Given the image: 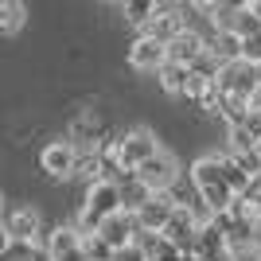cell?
Listing matches in <instances>:
<instances>
[{
  "mask_svg": "<svg viewBox=\"0 0 261 261\" xmlns=\"http://www.w3.org/2000/svg\"><path fill=\"white\" fill-rule=\"evenodd\" d=\"M191 184H195V195H199V203L207 207L211 218L230 211L234 191L226 187V179H222V172H218V160H215V156H199V160L191 164Z\"/></svg>",
  "mask_w": 261,
  "mask_h": 261,
  "instance_id": "cell-1",
  "label": "cell"
},
{
  "mask_svg": "<svg viewBox=\"0 0 261 261\" xmlns=\"http://www.w3.org/2000/svg\"><path fill=\"white\" fill-rule=\"evenodd\" d=\"M117 211H125V203H121V184H106V179H101V184H94V187L86 191L74 230L82 234V238H94V234H98V226L106 222V218H113Z\"/></svg>",
  "mask_w": 261,
  "mask_h": 261,
  "instance_id": "cell-2",
  "label": "cell"
},
{
  "mask_svg": "<svg viewBox=\"0 0 261 261\" xmlns=\"http://www.w3.org/2000/svg\"><path fill=\"white\" fill-rule=\"evenodd\" d=\"M211 222V215H199L195 207H187V203H175L172 218H168V226L160 230V238L168 242V246H175L179 253H191V246H195L199 230Z\"/></svg>",
  "mask_w": 261,
  "mask_h": 261,
  "instance_id": "cell-3",
  "label": "cell"
},
{
  "mask_svg": "<svg viewBox=\"0 0 261 261\" xmlns=\"http://www.w3.org/2000/svg\"><path fill=\"white\" fill-rule=\"evenodd\" d=\"M156 152H160V141H156L152 129H129L117 141V160H121V172L125 175H133L141 164L152 160Z\"/></svg>",
  "mask_w": 261,
  "mask_h": 261,
  "instance_id": "cell-4",
  "label": "cell"
},
{
  "mask_svg": "<svg viewBox=\"0 0 261 261\" xmlns=\"http://www.w3.org/2000/svg\"><path fill=\"white\" fill-rule=\"evenodd\" d=\"M133 179L148 191V195H172L175 179H179V168H175V156L168 152H156L148 164H141L137 172H133Z\"/></svg>",
  "mask_w": 261,
  "mask_h": 261,
  "instance_id": "cell-5",
  "label": "cell"
},
{
  "mask_svg": "<svg viewBox=\"0 0 261 261\" xmlns=\"http://www.w3.org/2000/svg\"><path fill=\"white\" fill-rule=\"evenodd\" d=\"M215 86H218L222 98L250 101L253 94H257V86H261V74H257V66H250V63H242V59H238V63H226L222 70H218Z\"/></svg>",
  "mask_w": 261,
  "mask_h": 261,
  "instance_id": "cell-6",
  "label": "cell"
},
{
  "mask_svg": "<svg viewBox=\"0 0 261 261\" xmlns=\"http://www.w3.org/2000/svg\"><path fill=\"white\" fill-rule=\"evenodd\" d=\"M179 32H187L184 4H168V0H156V16H152V23H148L141 35H148V39H156V43L168 47Z\"/></svg>",
  "mask_w": 261,
  "mask_h": 261,
  "instance_id": "cell-7",
  "label": "cell"
},
{
  "mask_svg": "<svg viewBox=\"0 0 261 261\" xmlns=\"http://www.w3.org/2000/svg\"><path fill=\"white\" fill-rule=\"evenodd\" d=\"M137 230H141V226H137V215H133V211H117L113 218H106V222L98 226V234H94V238H98L109 253H121L125 246H133Z\"/></svg>",
  "mask_w": 261,
  "mask_h": 261,
  "instance_id": "cell-8",
  "label": "cell"
},
{
  "mask_svg": "<svg viewBox=\"0 0 261 261\" xmlns=\"http://www.w3.org/2000/svg\"><path fill=\"white\" fill-rule=\"evenodd\" d=\"M43 250H47V257H51V261H90L86 257V238H82L74 226L51 230V238H47Z\"/></svg>",
  "mask_w": 261,
  "mask_h": 261,
  "instance_id": "cell-9",
  "label": "cell"
},
{
  "mask_svg": "<svg viewBox=\"0 0 261 261\" xmlns=\"http://www.w3.org/2000/svg\"><path fill=\"white\" fill-rule=\"evenodd\" d=\"M74 160H78V148L70 141H51L39 152V168H43L51 179H70L74 175Z\"/></svg>",
  "mask_w": 261,
  "mask_h": 261,
  "instance_id": "cell-10",
  "label": "cell"
},
{
  "mask_svg": "<svg viewBox=\"0 0 261 261\" xmlns=\"http://www.w3.org/2000/svg\"><path fill=\"white\" fill-rule=\"evenodd\" d=\"M172 211H175V199L172 195H148V199H144V207L137 211V226L148 230V234H160V230L168 226Z\"/></svg>",
  "mask_w": 261,
  "mask_h": 261,
  "instance_id": "cell-11",
  "label": "cell"
},
{
  "mask_svg": "<svg viewBox=\"0 0 261 261\" xmlns=\"http://www.w3.org/2000/svg\"><path fill=\"white\" fill-rule=\"evenodd\" d=\"M164 51H168V63H175V66H191L199 55L207 51V39H203L195 28H187V32H179L172 43L164 47Z\"/></svg>",
  "mask_w": 261,
  "mask_h": 261,
  "instance_id": "cell-12",
  "label": "cell"
},
{
  "mask_svg": "<svg viewBox=\"0 0 261 261\" xmlns=\"http://www.w3.org/2000/svg\"><path fill=\"white\" fill-rule=\"evenodd\" d=\"M164 63H168L164 43H156L148 35H137V39H133V47H129V66L133 70H160Z\"/></svg>",
  "mask_w": 261,
  "mask_h": 261,
  "instance_id": "cell-13",
  "label": "cell"
},
{
  "mask_svg": "<svg viewBox=\"0 0 261 261\" xmlns=\"http://www.w3.org/2000/svg\"><path fill=\"white\" fill-rule=\"evenodd\" d=\"M4 230H8L12 242H35L39 238V211L35 207H16L4 218Z\"/></svg>",
  "mask_w": 261,
  "mask_h": 261,
  "instance_id": "cell-14",
  "label": "cell"
},
{
  "mask_svg": "<svg viewBox=\"0 0 261 261\" xmlns=\"http://www.w3.org/2000/svg\"><path fill=\"white\" fill-rule=\"evenodd\" d=\"M215 160H218V172H222L226 187L234 191V199H238V195H246V191L253 187V175H246V172H242V168H238V160H234L230 152H226V156H215Z\"/></svg>",
  "mask_w": 261,
  "mask_h": 261,
  "instance_id": "cell-15",
  "label": "cell"
},
{
  "mask_svg": "<svg viewBox=\"0 0 261 261\" xmlns=\"http://www.w3.org/2000/svg\"><path fill=\"white\" fill-rule=\"evenodd\" d=\"M207 51L215 55L222 66H226V63H238V59H242V39H238V35H215V39L207 43Z\"/></svg>",
  "mask_w": 261,
  "mask_h": 261,
  "instance_id": "cell-16",
  "label": "cell"
},
{
  "mask_svg": "<svg viewBox=\"0 0 261 261\" xmlns=\"http://www.w3.org/2000/svg\"><path fill=\"white\" fill-rule=\"evenodd\" d=\"M23 20H28V8H23V4H16V0H0V32L16 35L23 28Z\"/></svg>",
  "mask_w": 261,
  "mask_h": 261,
  "instance_id": "cell-17",
  "label": "cell"
},
{
  "mask_svg": "<svg viewBox=\"0 0 261 261\" xmlns=\"http://www.w3.org/2000/svg\"><path fill=\"white\" fill-rule=\"evenodd\" d=\"M121 12L133 28H148L156 16V0H129V4H121Z\"/></svg>",
  "mask_w": 261,
  "mask_h": 261,
  "instance_id": "cell-18",
  "label": "cell"
},
{
  "mask_svg": "<svg viewBox=\"0 0 261 261\" xmlns=\"http://www.w3.org/2000/svg\"><path fill=\"white\" fill-rule=\"evenodd\" d=\"M156 74H160V86L168 90V94H184L187 74H191V70H187V66H175V63H164Z\"/></svg>",
  "mask_w": 261,
  "mask_h": 261,
  "instance_id": "cell-19",
  "label": "cell"
},
{
  "mask_svg": "<svg viewBox=\"0 0 261 261\" xmlns=\"http://www.w3.org/2000/svg\"><path fill=\"white\" fill-rule=\"evenodd\" d=\"M242 63H250V66H257V70H261V32L242 39Z\"/></svg>",
  "mask_w": 261,
  "mask_h": 261,
  "instance_id": "cell-20",
  "label": "cell"
},
{
  "mask_svg": "<svg viewBox=\"0 0 261 261\" xmlns=\"http://www.w3.org/2000/svg\"><path fill=\"white\" fill-rule=\"evenodd\" d=\"M8 246H12V238H8V230H4V222H0V257L8 253Z\"/></svg>",
  "mask_w": 261,
  "mask_h": 261,
  "instance_id": "cell-21",
  "label": "cell"
},
{
  "mask_svg": "<svg viewBox=\"0 0 261 261\" xmlns=\"http://www.w3.org/2000/svg\"><path fill=\"white\" fill-rule=\"evenodd\" d=\"M250 12H253V16L261 20V0H250Z\"/></svg>",
  "mask_w": 261,
  "mask_h": 261,
  "instance_id": "cell-22",
  "label": "cell"
},
{
  "mask_svg": "<svg viewBox=\"0 0 261 261\" xmlns=\"http://www.w3.org/2000/svg\"><path fill=\"white\" fill-rule=\"evenodd\" d=\"M253 156H257V164H261V141H257V144H253Z\"/></svg>",
  "mask_w": 261,
  "mask_h": 261,
  "instance_id": "cell-23",
  "label": "cell"
},
{
  "mask_svg": "<svg viewBox=\"0 0 261 261\" xmlns=\"http://www.w3.org/2000/svg\"><path fill=\"white\" fill-rule=\"evenodd\" d=\"M0 215H4V195H0Z\"/></svg>",
  "mask_w": 261,
  "mask_h": 261,
  "instance_id": "cell-24",
  "label": "cell"
},
{
  "mask_svg": "<svg viewBox=\"0 0 261 261\" xmlns=\"http://www.w3.org/2000/svg\"><path fill=\"white\" fill-rule=\"evenodd\" d=\"M257 261H261V257H257Z\"/></svg>",
  "mask_w": 261,
  "mask_h": 261,
  "instance_id": "cell-25",
  "label": "cell"
}]
</instances>
